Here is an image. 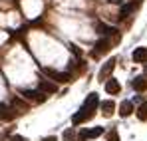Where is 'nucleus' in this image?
Here are the masks:
<instances>
[{
	"instance_id": "obj_7",
	"label": "nucleus",
	"mask_w": 147,
	"mask_h": 141,
	"mask_svg": "<svg viewBox=\"0 0 147 141\" xmlns=\"http://www.w3.org/2000/svg\"><path fill=\"white\" fill-rule=\"evenodd\" d=\"M99 109H101V113H103L105 117H111V115H113V111H115V103H113L111 99L99 101Z\"/></svg>"
},
{
	"instance_id": "obj_9",
	"label": "nucleus",
	"mask_w": 147,
	"mask_h": 141,
	"mask_svg": "<svg viewBox=\"0 0 147 141\" xmlns=\"http://www.w3.org/2000/svg\"><path fill=\"white\" fill-rule=\"evenodd\" d=\"M105 92L111 95L119 94L121 92V86H119V82L117 80H113V78H109V80H105Z\"/></svg>"
},
{
	"instance_id": "obj_12",
	"label": "nucleus",
	"mask_w": 147,
	"mask_h": 141,
	"mask_svg": "<svg viewBox=\"0 0 147 141\" xmlns=\"http://www.w3.org/2000/svg\"><path fill=\"white\" fill-rule=\"evenodd\" d=\"M14 115H16V111L12 107L0 103V121H10V119H14Z\"/></svg>"
},
{
	"instance_id": "obj_20",
	"label": "nucleus",
	"mask_w": 147,
	"mask_h": 141,
	"mask_svg": "<svg viewBox=\"0 0 147 141\" xmlns=\"http://www.w3.org/2000/svg\"><path fill=\"white\" fill-rule=\"evenodd\" d=\"M107 141H119V135H117V131H111L109 133V139Z\"/></svg>"
},
{
	"instance_id": "obj_5",
	"label": "nucleus",
	"mask_w": 147,
	"mask_h": 141,
	"mask_svg": "<svg viewBox=\"0 0 147 141\" xmlns=\"http://www.w3.org/2000/svg\"><path fill=\"white\" fill-rule=\"evenodd\" d=\"M92 117H94V111H90L86 107H80V111L72 115V123L74 125H80V123H84V121H88V119H92Z\"/></svg>"
},
{
	"instance_id": "obj_16",
	"label": "nucleus",
	"mask_w": 147,
	"mask_h": 141,
	"mask_svg": "<svg viewBox=\"0 0 147 141\" xmlns=\"http://www.w3.org/2000/svg\"><path fill=\"white\" fill-rule=\"evenodd\" d=\"M137 117L141 119V121L147 119V101H141V105L137 107Z\"/></svg>"
},
{
	"instance_id": "obj_11",
	"label": "nucleus",
	"mask_w": 147,
	"mask_h": 141,
	"mask_svg": "<svg viewBox=\"0 0 147 141\" xmlns=\"http://www.w3.org/2000/svg\"><path fill=\"white\" fill-rule=\"evenodd\" d=\"M131 88L135 92H145L147 90V76H137L133 82H131Z\"/></svg>"
},
{
	"instance_id": "obj_23",
	"label": "nucleus",
	"mask_w": 147,
	"mask_h": 141,
	"mask_svg": "<svg viewBox=\"0 0 147 141\" xmlns=\"http://www.w3.org/2000/svg\"><path fill=\"white\" fill-rule=\"evenodd\" d=\"M145 72H147V70H145Z\"/></svg>"
},
{
	"instance_id": "obj_4",
	"label": "nucleus",
	"mask_w": 147,
	"mask_h": 141,
	"mask_svg": "<svg viewBox=\"0 0 147 141\" xmlns=\"http://www.w3.org/2000/svg\"><path fill=\"white\" fill-rule=\"evenodd\" d=\"M115 58H111V60H107L103 66H101V70H99L98 78L101 80V82H105V80H109V76H111V72H113V68H115Z\"/></svg>"
},
{
	"instance_id": "obj_18",
	"label": "nucleus",
	"mask_w": 147,
	"mask_h": 141,
	"mask_svg": "<svg viewBox=\"0 0 147 141\" xmlns=\"http://www.w3.org/2000/svg\"><path fill=\"white\" fill-rule=\"evenodd\" d=\"M64 141H78V137H76V131H74V127H72V129H68V131L64 133Z\"/></svg>"
},
{
	"instance_id": "obj_8",
	"label": "nucleus",
	"mask_w": 147,
	"mask_h": 141,
	"mask_svg": "<svg viewBox=\"0 0 147 141\" xmlns=\"http://www.w3.org/2000/svg\"><path fill=\"white\" fill-rule=\"evenodd\" d=\"M99 105V97L98 94H90L88 97H86V101H84V105L82 107H86V109H90V111H94L96 113V107Z\"/></svg>"
},
{
	"instance_id": "obj_1",
	"label": "nucleus",
	"mask_w": 147,
	"mask_h": 141,
	"mask_svg": "<svg viewBox=\"0 0 147 141\" xmlns=\"http://www.w3.org/2000/svg\"><path fill=\"white\" fill-rule=\"evenodd\" d=\"M42 72L56 84H66V82L72 80V74H68V72H58V70H52V68H44Z\"/></svg>"
},
{
	"instance_id": "obj_10",
	"label": "nucleus",
	"mask_w": 147,
	"mask_h": 141,
	"mask_svg": "<svg viewBox=\"0 0 147 141\" xmlns=\"http://www.w3.org/2000/svg\"><path fill=\"white\" fill-rule=\"evenodd\" d=\"M131 58H133V62H137V64L147 62V48L145 46L135 48V50H133V54H131Z\"/></svg>"
},
{
	"instance_id": "obj_6",
	"label": "nucleus",
	"mask_w": 147,
	"mask_h": 141,
	"mask_svg": "<svg viewBox=\"0 0 147 141\" xmlns=\"http://www.w3.org/2000/svg\"><path fill=\"white\" fill-rule=\"evenodd\" d=\"M38 90L42 92V94H56L58 92V84L56 82H50V80H40V84H38Z\"/></svg>"
},
{
	"instance_id": "obj_22",
	"label": "nucleus",
	"mask_w": 147,
	"mask_h": 141,
	"mask_svg": "<svg viewBox=\"0 0 147 141\" xmlns=\"http://www.w3.org/2000/svg\"><path fill=\"white\" fill-rule=\"evenodd\" d=\"M42 141H56V137H54V135H50V137H44Z\"/></svg>"
},
{
	"instance_id": "obj_13",
	"label": "nucleus",
	"mask_w": 147,
	"mask_h": 141,
	"mask_svg": "<svg viewBox=\"0 0 147 141\" xmlns=\"http://www.w3.org/2000/svg\"><path fill=\"white\" fill-rule=\"evenodd\" d=\"M96 30H98L99 36H109V34H115V32H117L115 28H111V26H107V24H103V22L96 24Z\"/></svg>"
},
{
	"instance_id": "obj_21",
	"label": "nucleus",
	"mask_w": 147,
	"mask_h": 141,
	"mask_svg": "<svg viewBox=\"0 0 147 141\" xmlns=\"http://www.w3.org/2000/svg\"><path fill=\"white\" fill-rule=\"evenodd\" d=\"M10 141H24V137H20V135H14Z\"/></svg>"
},
{
	"instance_id": "obj_17",
	"label": "nucleus",
	"mask_w": 147,
	"mask_h": 141,
	"mask_svg": "<svg viewBox=\"0 0 147 141\" xmlns=\"http://www.w3.org/2000/svg\"><path fill=\"white\" fill-rule=\"evenodd\" d=\"M103 135V127H94V129H88V137L94 139V137H99Z\"/></svg>"
},
{
	"instance_id": "obj_19",
	"label": "nucleus",
	"mask_w": 147,
	"mask_h": 141,
	"mask_svg": "<svg viewBox=\"0 0 147 141\" xmlns=\"http://www.w3.org/2000/svg\"><path fill=\"white\" fill-rule=\"evenodd\" d=\"M90 137H88V129H82L80 133H78V141H88Z\"/></svg>"
},
{
	"instance_id": "obj_14",
	"label": "nucleus",
	"mask_w": 147,
	"mask_h": 141,
	"mask_svg": "<svg viewBox=\"0 0 147 141\" xmlns=\"http://www.w3.org/2000/svg\"><path fill=\"white\" fill-rule=\"evenodd\" d=\"M133 113V103L131 101H121V105H119V115L121 117H129Z\"/></svg>"
},
{
	"instance_id": "obj_2",
	"label": "nucleus",
	"mask_w": 147,
	"mask_h": 141,
	"mask_svg": "<svg viewBox=\"0 0 147 141\" xmlns=\"http://www.w3.org/2000/svg\"><path fill=\"white\" fill-rule=\"evenodd\" d=\"M20 95L24 97L26 101H30V103H42V101H46V97H48L46 94H42L40 90H22Z\"/></svg>"
},
{
	"instance_id": "obj_3",
	"label": "nucleus",
	"mask_w": 147,
	"mask_h": 141,
	"mask_svg": "<svg viewBox=\"0 0 147 141\" xmlns=\"http://www.w3.org/2000/svg\"><path fill=\"white\" fill-rule=\"evenodd\" d=\"M109 48H111V42H109L107 38H101V40L96 42V46H94V50H92V56H94V58H99L101 54H107Z\"/></svg>"
},
{
	"instance_id": "obj_15",
	"label": "nucleus",
	"mask_w": 147,
	"mask_h": 141,
	"mask_svg": "<svg viewBox=\"0 0 147 141\" xmlns=\"http://www.w3.org/2000/svg\"><path fill=\"white\" fill-rule=\"evenodd\" d=\"M135 10V4H125L121 10H119V20H123V18H127L131 12Z\"/></svg>"
}]
</instances>
